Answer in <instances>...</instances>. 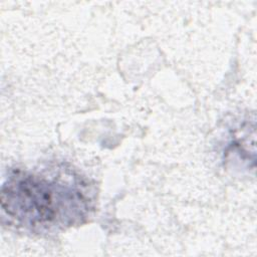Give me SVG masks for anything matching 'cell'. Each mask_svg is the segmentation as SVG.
<instances>
[{
	"mask_svg": "<svg viewBox=\"0 0 257 257\" xmlns=\"http://www.w3.org/2000/svg\"><path fill=\"white\" fill-rule=\"evenodd\" d=\"M76 181L16 171L3 184L2 210L17 224L36 232L64 229L81 223L89 199Z\"/></svg>",
	"mask_w": 257,
	"mask_h": 257,
	"instance_id": "6da1fadb",
	"label": "cell"
}]
</instances>
